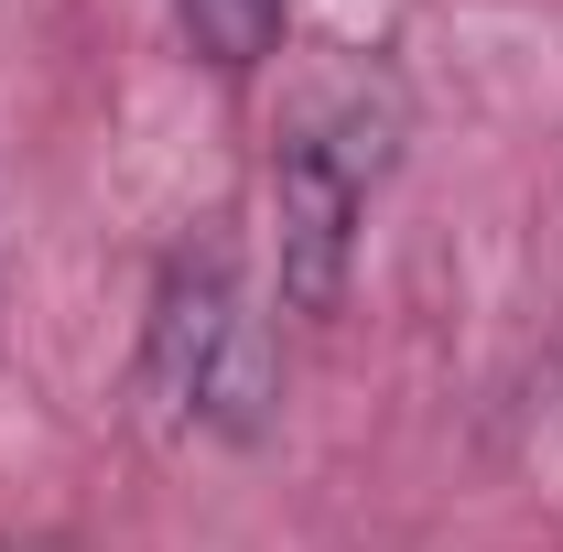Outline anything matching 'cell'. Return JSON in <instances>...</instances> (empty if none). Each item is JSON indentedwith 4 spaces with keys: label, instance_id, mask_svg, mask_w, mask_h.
I'll use <instances>...</instances> for the list:
<instances>
[{
    "label": "cell",
    "instance_id": "obj_1",
    "mask_svg": "<svg viewBox=\"0 0 563 552\" xmlns=\"http://www.w3.org/2000/svg\"><path fill=\"white\" fill-rule=\"evenodd\" d=\"M141 390H152L174 422L228 433V444H250V433L272 422V401H282L272 325L250 314L228 239H196V250H174V261H163L152 336H141Z\"/></svg>",
    "mask_w": 563,
    "mask_h": 552
},
{
    "label": "cell",
    "instance_id": "obj_2",
    "mask_svg": "<svg viewBox=\"0 0 563 552\" xmlns=\"http://www.w3.org/2000/svg\"><path fill=\"white\" fill-rule=\"evenodd\" d=\"M390 141H401V109L390 87L379 98H347L325 120L272 152V292L282 314H336L347 292V261H357V217L390 174Z\"/></svg>",
    "mask_w": 563,
    "mask_h": 552
},
{
    "label": "cell",
    "instance_id": "obj_3",
    "mask_svg": "<svg viewBox=\"0 0 563 552\" xmlns=\"http://www.w3.org/2000/svg\"><path fill=\"white\" fill-rule=\"evenodd\" d=\"M174 22H185V44L217 76H250L282 44V0H174Z\"/></svg>",
    "mask_w": 563,
    "mask_h": 552
}]
</instances>
